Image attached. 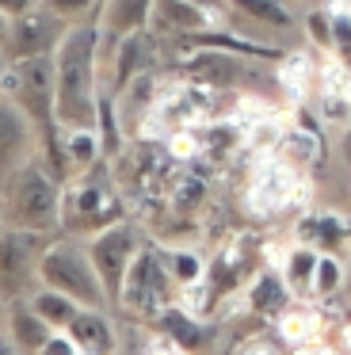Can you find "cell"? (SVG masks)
<instances>
[{
	"label": "cell",
	"mask_w": 351,
	"mask_h": 355,
	"mask_svg": "<svg viewBox=\"0 0 351 355\" xmlns=\"http://www.w3.org/2000/svg\"><path fill=\"white\" fill-rule=\"evenodd\" d=\"M58 65V123L65 130H96L103 96V24L99 16L69 24L53 50Z\"/></svg>",
	"instance_id": "cell-1"
},
{
	"label": "cell",
	"mask_w": 351,
	"mask_h": 355,
	"mask_svg": "<svg viewBox=\"0 0 351 355\" xmlns=\"http://www.w3.org/2000/svg\"><path fill=\"white\" fill-rule=\"evenodd\" d=\"M126 207L130 202L111 172V161H99L61 187V230L73 237H96L99 230L122 222Z\"/></svg>",
	"instance_id": "cell-2"
},
{
	"label": "cell",
	"mask_w": 351,
	"mask_h": 355,
	"mask_svg": "<svg viewBox=\"0 0 351 355\" xmlns=\"http://www.w3.org/2000/svg\"><path fill=\"white\" fill-rule=\"evenodd\" d=\"M4 225L23 233L50 237L61 230V184L42 157H31L19 168L8 172L4 184Z\"/></svg>",
	"instance_id": "cell-3"
},
{
	"label": "cell",
	"mask_w": 351,
	"mask_h": 355,
	"mask_svg": "<svg viewBox=\"0 0 351 355\" xmlns=\"http://www.w3.org/2000/svg\"><path fill=\"white\" fill-rule=\"evenodd\" d=\"M35 279L42 286H53V291L76 298L80 306H92V309L111 306L107 286L96 271V260H92L88 245H80V241H50L35 256Z\"/></svg>",
	"instance_id": "cell-4"
},
{
	"label": "cell",
	"mask_w": 351,
	"mask_h": 355,
	"mask_svg": "<svg viewBox=\"0 0 351 355\" xmlns=\"http://www.w3.org/2000/svg\"><path fill=\"white\" fill-rule=\"evenodd\" d=\"M176 298H180V286H176L172 271H168V263H164V248L145 241L137 260L130 263L119 309L126 317H134V321H157L160 309L172 306Z\"/></svg>",
	"instance_id": "cell-5"
},
{
	"label": "cell",
	"mask_w": 351,
	"mask_h": 355,
	"mask_svg": "<svg viewBox=\"0 0 351 355\" xmlns=\"http://www.w3.org/2000/svg\"><path fill=\"white\" fill-rule=\"evenodd\" d=\"M142 248H145L142 225H134L130 218H122V222L99 230L96 237H88V252H92V260H96V271L107 286L111 306H119L122 286H126V275H130V263L137 260Z\"/></svg>",
	"instance_id": "cell-6"
},
{
	"label": "cell",
	"mask_w": 351,
	"mask_h": 355,
	"mask_svg": "<svg viewBox=\"0 0 351 355\" xmlns=\"http://www.w3.org/2000/svg\"><path fill=\"white\" fill-rule=\"evenodd\" d=\"M65 27L69 24H61V19L46 8L4 19V62H23V58L53 54L61 35H65Z\"/></svg>",
	"instance_id": "cell-7"
},
{
	"label": "cell",
	"mask_w": 351,
	"mask_h": 355,
	"mask_svg": "<svg viewBox=\"0 0 351 355\" xmlns=\"http://www.w3.org/2000/svg\"><path fill=\"white\" fill-rule=\"evenodd\" d=\"M176 69H180V77L198 80V85L214 88V92H225L248 73V58L229 54V50H218V46H187L180 50Z\"/></svg>",
	"instance_id": "cell-8"
},
{
	"label": "cell",
	"mask_w": 351,
	"mask_h": 355,
	"mask_svg": "<svg viewBox=\"0 0 351 355\" xmlns=\"http://www.w3.org/2000/svg\"><path fill=\"white\" fill-rule=\"evenodd\" d=\"M214 27H225V12L195 4V0H157L149 31L160 35L164 42H176V39H195V35L214 31Z\"/></svg>",
	"instance_id": "cell-9"
},
{
	"label": "cell",
	"mask_w": 351,
	"mask_h": 355,
	"mask_svg": "<svg viewBox=\"0 0 351 355\" xmlns=\"http://www.w3.org/2000/svg\"><path fill=\"white\" fill-rule=\"evenodd\" d=\"M164 207L172 218L180 222H198L210 202V172H206V161L198 164H176L172 176L164 180Z\"/></svg>",
	"instance_id": "cell-10"
},
{
	"label": "cell",
	"mask_w": 351,
	"mask_h": 355,
	"mask_svg": "<svg viewBox=\"0 0 351 355\" xmlns=\"http://www.w3.org/2000/svg\"><path fill=\"white\" fill-rule=\"evenodd\" d=\"M290 115L294 119H290L286 134H282V141H279V157L290 164V168L309 172L313 164L325 157V138H320L317 119H313L305 107H290Z\"/></svg>",
	"instance_id": "cell-11"
},
{
	"label": "cell",
	"mask_w": 351,
	"mask_h": 355,
	"mask_svg": "<svg viewBox=\"0 0 351 355\" xmlns=\"http://www.w3.org/2000/svg\"><path fill=\"white\" fill-rule=\"evenodd\" d=\"M0 123H4V141H0V153H4V172H12V168H19L23 161L38 157V149H42L38 126L31 123L27 111H23L15 100H8V96H4V115H0Z\"/></svg>",
	"instance_id": "cell-12"
},
{
	"label": "cell",
	"mask_w": 351,
	"mask_h": 355,
	"mask_svg": "<svg viewBox=\"0 0 351 355\" xmlns=\"http://www.w3.org/2000/svg\"><path fill=\"white\" fill-rule=\"evenodd\" d=\"M244 294H248V306L256 321H279L286 313V306L294 302V291H290L286 275L279 268H259L244 283Z\"/></svg>",
	"instance_id": "cell-13"
},
{
	"label": "cell",
	"mask_w": 351,
	"mask_h": 355,
	"mask_svg": "<svg viewBox=\"0 0 351 355\" xmlns=\"http://www.w3.org/2000/svg\"><path fill=\"white\" fill-rule=\"evenodd\" d=\"M53 332L58 329L31 306V298H15L12 306H8V340H12L23 355H38L50 344Z\"/></svg>",
	"instance_id": "cell-14"
},
{
	"label": "cell",
	"mask_w": 351,
	"mask_h": 355,
	"mask_svg": "<svg viewBox=\"0 0 351 355\" xmlns=\"http://www.w3.org/2000/svg\"><path fill=\"white\" fill-rule=\"evenodd\" d=\"M275 85H279L282 100L290 107H305L309 92L317 88V62H313L305 50H286V54L275 62Z\"/></svg>",
	"instance_id": "cell-15"
},
{
	"label": "cell",
	"mask_w": 351,
	"mask_h": 355,
	"mask_svg": "<svg viewBox=\"0 0 351 355\" xmlns=\"http://www.w3.org/2000/svg\"><path fill=\"white\" fill-rule=\"evenodd\" d=\"M275 332L286 340V347H309L317 340H325L328 324H325L320 306H313L309 298H294L286 306V313L275 321Z\"/></svg>",
	"instance_id": "cell-16"
},
{
	"label": "cell",
	"mask_w": 351,
	"mask_h": 355,
	"mask_svg": "<svg viewBox=\"0 0 351 355\" xmlns=\"http://www.w3.org/2000/svg\"><path fill=\"white\" fill-rule=\"evenodd\" d=\"M153 8H157V0H103V12H99L103 42H119L126 35L149 31Z\"/></svg>",
	"instance_id": "cell-17"
},
{
	"label": "cell",
	"mask_w": 351,
	"mask_h": 355,
	"mask_svg": "<svg viewBox=\"0 0 351 355\" xmlns=\"http://www.w3.org/2000/svg\"><path fill=\"white\" fill-rule=\"evenodd\" d=\"M65 332L76 340V347L84 355H114L119 352V336H114V324L107 317V309L80 306V313L73 317V324Z\"/></svg>",
	"instance_id": "cell-18"
},
{
	"label": "cell",
	"mask_w": 351,
	"mask_h": 355,
	"mask_svg": "<svg viewBox=\"0 0 351 355\" xmlns=\"http://www.w3.org/2000/svg\"><path fill=\"white\" fill-rule=\"evenodd\" d=\"M157 332L172 336L176 344H180L183 352H191V355H198V352H203V347L214 340V329H210V324H206L198 313L183 309L180 302H172V306L160 309V317H157Z\"/></svg>",
	"instance_id": "cell-19"
},
{
	"label": "cell",
	"mask_w": 351,
	"mask_h": 355,
	"mask_svg": "<svg viewBox=\"0 0 351 355\" xmlns=\"http://www.w3.org/2000/svg\"><path fill=\"white\" fill-rule=\"evenodd\" d=\"M317 263H320V248L294 241L286 263H282V275H286L294 298H313V283H317Z\"/></svg>",
	"instance_id": "cell-20"
},
{
	"label": "cell",
	"mask_w": 351,
	"mask_h": 355,
	"mask_svg": "<svg viewBox=\"0 0 351 355\" xmlns=\"http://www.w3.org/2000/svg\"><path fill=\"white\" fill-rule=\"evenodd\" d=\"M164 263H168V271H172L176 286H191V283L210 275V256H203L195 245H168Z\"/></svg>",
	"instance_id": "cell-21"
},
{
	"label": "cell",
	"mask_w": 351,
	"mask_h": 355,
	"mask_svg": "<svg viewBox=\"0 0 351 355\" xmlns=\"http://www.w3.org/2000/svg\"><path fill=\"white\" fill-rule=\"evenodd\" d=\"M31 306H35L58 332L69 329V324H73V317L80 313V302L69 298V294H61V291H53V286H38V291L31 294Z\"/></svg>",
	"instance_id": "cell-22"
},
{
	"label": "cell",
	"mask_w": 351,
	"mask_h": 355,
	"mask_svg": "<svg viewBox=\"0 0 351 355\" xmlns=\"http://www.w3.org/2000/svg\"><path fill=\"white\" fill-rule=\"evenodd\" d=\"M229 8L256 19V24L275 27V31H294V16H290V8L282 0H229Z\"/></svg>",
	"instance_id": "cell-23"
},
{
	"label": "cell",
	"mask_w": 351,
	"mask_h": 355,
	"mask_svg": "<svg viewBox=\"0 0 351 355\" xmlns=\"http://www.w3.org/2000/svg\"><path fill=\"white\" fill-rule=\"evenodd\" d=\"M65 149H69V161H73L76 172H88L99 161H107L99 130H65Z\"/></svg>",
	"instance_id": "cell-24"
},
{
	"label": "cell",
	"mask_w": 351,
	"mask_h": 355,
	"mask_svg": "<svg viewBox=\"0 0 351 355\" xmlns=\"http://www.w3.org/2000/svg\"><path fill=\"white\" fill-rule=\"evenodd\" d=\"M160 146H164V153L172 157V164H198L203 153H206L203 126H180V130H172Z\"/></svg>",
	"instance_id": "cell-25"
},
{
	"label": "cell",
	"mask_w": 351,
	"mask_h": 355,
	"mask_svg": "<svg viewBox=\"0 0 351 355\" xmlns=\"http://www.w3.org/2000/svg\"><path fill=\"white\" fill-rule=\"evenodd\" d=\"M313 245H317L320 252H340L343 256V248L351 245V222L343 214H336V210H320Z\"/></svg>",
	"instance_id": "cell-26"
},
{
	"label": "cell",
	"mask_w": 351,
	"mask_h": 355,
	"mask_svg": "<svg viewBox=\"0 0 351 355\" xmlns=\"http://www.w3.org/2000/svg\"><path fill=\"white\" fill-rule=\"evenodd\" d=\"M271 115H279V111H275L267 100H259V96H248V92L233 96V107L225 111V119H233V123L241 126L244 134H248L252 126H259L264 119H271Z\"/></svg>",
	"instance_id": "cell-27"
},
{
	"label": "cell",
	"mask_w": 351,
	"mask_h": 355,
	"mask_svg": "<svg viewBox=\"0 0 351 355\" xmlns=\"http://www.w3.org/2000/svg\"><path fill=\"white\" fill-rule=\"evenodd\" d=\"M348 279V268H343L340 252H320L317 263V283H313V298H336Z\"/></svg>",
	"instance_id": "cell-28"
},
{
	"label": "cell",
	"mask_w": 351,
	"mask_h": 355,
	"mask_svg": "<svg viewBox=\"0 0 351 355\" xmlns=\"http://www.w3.org/2000/svg\"><path fill=\"white\" fill-rule=\"evenodd\" d=\"M42 8L53 12L61 24H80L103 12V0H42Z\"/></svg>",
	"instance_id": "cell-29"
},
{
	"label": "cell",
	"mask_w": 351,
	"mask_h": 355,
	"mask_svg": "<svg viewBox=\"0 0 351 355\" xmlns=\"http://www.w3.org/2000/svg\"><path fill=\"white\" fill-rule=\"evenodd\" d=\"M305 35L320 54H332V12L328 8H313L305 12Z\"/></svg>",
	"instance_id": "cell-30"
},
{
	"label": "cell",
	"mask_w": 351,
	"mask_h": 355,
	"mask_svg": "<svg viewBox=\"0 0 351 355\" xmlns=\"http://www.w3.org/2000/svg\"><path fill=\"white\" fill-rule=\"evenodd\" d=\"M286 347V340L279 336V332H252V336H244L241 344L233 347V355H286L282 352Z\"/></svg>",
	"instance_id": "cell-31"
},
{
	"label": "cell",
	"mask_w": 351,
	"mask_h": 355,
	"mask_svg": "<svg viewBox=\"0 0 351 355\" xmlns=\"http://www.w3.org/2000/svg\"><path fill=\"white\" fill-rule=\"evenodd\" d=\"M290 248H294V237H279V233H267V237H259V263L264 268H279L286 263Z\"/></svg>",
	"instance_id": "cell-32"
},
{
	"label": "cell",
	"mask_w": 351,
	"mask_h": 355,
	"mask_svg": "<svg viewBox=\"0 0 351 355\" xmlns=\"http://www.w3.org/2000/svg\"><path fill=\"white\" fill-rule=\"evenodd\" d=\"M313 199H317V187H313L309 172H302L290 191V214H302V210H313Z\"/></svg>",
	"instance_id": "cell-33"
},
{
	"label": "cell",
	"mask_w": 351,
	"mask_h": 355,
	"mask_svg": "<svg viewBox=\"0 0 351 355\" xmlns=\"http://www.w3.org/2000/svg\"><path fill=\"white\" fill-rule=\"evenodd\" d=\"M38 355H84V352L76 347V340L69 336L65 329H61V332H53V336H50V344H46Z\"/></svg>",
	"instance_id": "cell-34"
},
{
	"label": "cell",
	"mask_w": 351,
	"mask_h": 355,
	"mask_svg": "<svg viewBox=\"0 0 351 355\" xmlns=\"http://www.w3.org/2000/svg\"><path fill=\"white\" fill-rule=\"evenodd\" d=\"M142 355H191V352H183L180 344H176L172 336H164V332H157V336L145 344V352Z\"/></svg>",
	"instance_id": "cell-35"
},
{
	"label": "cell",
	"mask_w": 351,
	"mask_h": 355,
	"mask_svg": "<svg viewBox=\"0 0 351 355\" xmlns=\"http://www.w3.org/2000/svg\"><path fill=\"white\" fill-rule=\"evenodd\" d=\"M42 8V0H0V12L4 19H15V16H27V12Z\"/></svg>",
	"instance_id": "cell-36"
},
{
	"label": "cell",
	"mask_w": 351,
	"mask_h": 355,
	"mask_svg": "<svg viewBox=\"0 0 351 355\" xmlns=\"http://www.w3.org/2000/svg\"><path fill=\"white\" fill-rule=\"evenodd\" d=\"M336 347H340L343 355H351V321H343L340 329H336Z\"/></svg>",
	"instance_id": "cell-37"
},
{
	"label": "cell",
	"mask_w": 351,
	"mask_h": 355,
	"mask_svg": "<svg viewBox=\"0 0 351 355\" xmlns=\"http://www.w3.org/2000/svg\"><path fill=\"white\" fill-rule=\"evenodd\" d=\"M195 4H206V8H218V12H229V0H195Z\"/></svg>",
	"instance_id": "cell-38"
},
{
	"label": "cell",
	"mask_w": 351,
	"mask_h": 355,
	"mask_svg": "<svg viewBox=\"0 0 351 355\" xmlns=\"http://www.w3.org/2000/svg\"><path fill=\"white\" fill-rule=\"evenodd\" d=\"M0 355H23V352L12 344V340H4V347H0Z\"/></svg>",
	"instance_id": "cell-39"
},
{
	"label": "cell",
	"mask_w": 351,
	"mask_h": 355,
	"mask_svg": "<svg viewBox=\"0 0 351 355\" xmlns=\"http://www.w3.org/2000/svg\"><path fill=\"white\" fill-rule=\"evenodd\" d=\"M343 157H348V164H351V126H348V134H343Z\"/></svg>",
	"instance_id": "cell-40"
}]
</instances>
